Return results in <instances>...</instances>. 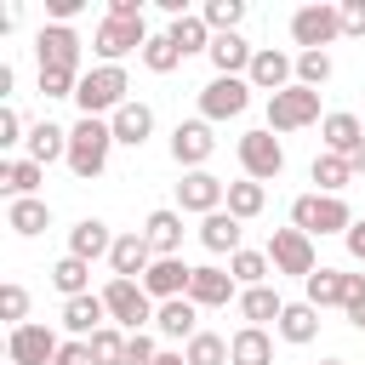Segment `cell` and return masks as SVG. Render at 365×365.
<instances>
[{
	"label": "cell",
	"mask_w": 365,
	"mask_h": 365,
	"mask_svg": "<svg viewBox=\"0 0 365 365\" xmlns=\"http://www.w3.org/2000/svg\"><path fill=\"white\" fill-rule=\"evenodd\" d=\"M131 80H125V68L120 63H97L91 74H80V91H74V103H80V114L86 120H103V114H120L131 97Z\"/></svg>",
	"instance_id": "1"
},
{
	"label": "cell",
	"mask_w": 365,
	"mask_h": 365,
	"mask_svg": "<svg viewBox=\"0 0 365 365\" xmlns=\"http://www.w3.org/2000/svg\"><path fill=\"white\" fill-rule=\"evenodd\" d=\"M108 148H114V125L80 114V125L68 131V171H74L80 182L103 177V171H108Z\"/></svg>",
	"instance_id": "2"
},
{
	"label": "cell",
	"mask_w": 365,
	"mask_h": 365,
	"mask_svg": "<svg viewBox=\"0 0 365 365\" xmlns=\"http://www.w3.org/2000/svg\"><path fill=\"white\" fill-rule=\"evenodd\" d=\"M291 228H302L308 240L314 234H348L354 228V211H348V200L342 194H297L291 200Z\"/></svg>",
	"instance_id": "3"
},
{
	"label": "cell",
	"mask_w": 365,
	"mask_h": 365,
	"mask_svg": "<svg viewBox=\"0 0 365 365\" xmlns=\"http://www.w3.org/2000/svg\"><path fill=\"white\" fill-rule=\"evenodd\" d=\"M103 308H108V325H120V331H143V325H154V297L143 291V279H108L103 291Z\"/></svg>",
	"instance_id": "4"
},
{
	"label": "cell",
	"mask_w": 365,
	"mask_h": 365,
	"mask_svg": "<svg viewBox=\"0 0 365 365\" xmlns=\"http://www.w3.org/2000/svg\"><path fill=\"white\" fill-rule=\"evenodd\" d=\"M143 46H148V23L143 17H103L97 23V34H91V51L103 57V63H120V57H143Z\"/></svg>",
	"instance_id": "5"
},
{
	"label": "cell",
	"mask_w": 365,
	"mask_h": 365,
	"mask_svg": "<svg viewBox=\"0 0 365 365\" xmlns=\"http://www.w3.org/2000/svg\"><path fill=\"white\" fill-rule=\"evenodd\" d=\"M336 34H342V11H336V6L314 0V6H297V11H291V40H297L302 51H325Z\"/></svg>",
	"instance_id": "6"
},
{
	"label": "cell",
	"mask_w": 365,
	"mask_h": 365,
	"mask_svg": "<svg viewBox=\"0 0 365 365\" xmlns=\"http://www.w3.org/2000/svg\"><path fill=\"white\" fill-rule=\"evenodd\" d=\"M314 120H325V114H319V91L285 86V91L268 97V131H302V125H314Z\"/></svg>",
	"instance_id": "7"
},
{
	"label": "cell",
	"mask_w": 365,
	"mask_h": 365,
	"mask_svg": "<svg viewBox=\"0 0 365 365\" xmlns=\"http://www.w3.org/2000/svg\"><path fill=\"white\" fill-rule=\"evenodd\" d=\"M240 171H245L251 182H274V177L285 171V148H279V137H274L268 125H257V131L240 137Z\"/></svg>",
	"instance_id": "8"
},
{
	"label": "cell",
	"mask_w": 365,
	"mask_h": 365,
	"mask_svg": "<svg viewBox=\"0 0 365 365\" xmlns=\"http://www.w3.org/2000/svg\"><path fill=\"white\" fill-rule=\"evenodd\" d=\"M268 262H274V274H297V279H308V274L319 268L314 240H308L302 228H274V234H268Z\"/></svg>",
	"instance_id": "9"
},
{
	"label": "cell",
	"mask_w": 365,
	"mask_h": 365,
	"mask_svg": "<svg viewBox=\"0 0 365 365\" xmlns=\"http://www.w3.org/2000/svg\"><path fill=\"white\" fill-rule=\"evenodd\" d=\"M302 285H308L302 302L314 308H348L354 297H365V274H342V268H314Z\"/></svg>",
	"instance_id": "10"
},
{
	"label": "cell",
	"mask_w": 365,
	"mask_h": 365,
	"mask_svg": "<svg viewBox=\"0 0 365 365\" xmlns=\"http://www.w3.org/2000/svg\"><path fill=\"white\" fill-rule=\"evenodd\" d=\"M245 108H251V80L217 74L211 86H200V120H240Z\"/></svg>",
	"instance_id": "11"
},
{
	"label": "cell",
	"mask_w": 365,
	"mask_h": 365,
	"mask_svg": "<svg viewBox=\"0 0 365 365\" xmlns=\"http://www.w3.org/2000/svg\"><path fill=\"white\" fill-rule=\"evenodd\" d=\"M211 154H217L211 120H177V131H171V160H177L182 171H205Z\"/></svg>",
	"instance_id": "12"
},
{
	"label": "cell",
	"mask_w": 365,
	"mask_h": 365,
	"mask_svg": "<svg viewBox=\"0 0 365 365\" xmlns=\"http://www.w3.org/2000/svg\"><path fill=\"white\" fill-rule=\"evenodd\" d=\"M34 51H40V68H63V74H80V34L68 23H46L34 34Z\"/></svg>",
	"instance_id": "13"
},
{
	"label": "cell",
	"mask_w": 365,
	"mask_h": 365,
	"mask_svg": "<svg viewBox=\"0 0 365 365\" xmlns=\"http://www.w3.org/2000/svg\"><path fill=\"white\" fill-rule=\"evenodd\" d=\"M222 200H228V182H222V177H211V171H182V182H177V211L211 217V211H222Z\"/></svg>",
	"instance_id": "14"
},
{
	"label": "cell",
	"mask_w": 365,
	"mask_h": 365,
	"mask_svg": "<svg viewBox=\"0 0 365 365\" xmlns=\"http://www.w3.org/2000/svg\"><path fill=\"white\" fill-rule=\"evenodd\" d=\"M57 348H63V342H57V331H51V325H34V319H29V325H17V331H11V342H6L11 365H51V359H57Z\"/></svg>",
	"instance_id": "15"
},
{
	"label": "cell",
	"mask_w": 365,
	"mask_h": 365,
	"mask_svg": "<svg viewBox=\"0 0 365 365\" xmlns=\"http://www.w3.org/2000/svg\"><path fill=\"white\" fill-rule=\"evenodd\" d=\"M245 80H251V91H285V86H297V57H285V51H274V46H262L257 57H251V68H245Z\"/></svg>",
	"instance_id": "16"
},
{
	"label": "cell",
	"mask_w": 365,
	"mask_h": 365,
	"mask_svg": "<svg viewBox=\"0 0 365 365\" xmlns=\"http://www.w3.org/2000/svg\"><path fill=\"white\" fill-rule=\"evenodd\" d=\"M108 268H114V279H143V274L154 268V245H148V234H143V228L120 234L114 251H108Z\"/></svg>",
	"instance_id": "17"
},
{
	"label": "cell",
	"mask_w": 365,
	"mask_h": 365,
	"mask_svg": "<svg viewBox=\"0 0 365 365\" xmlns=\"http://www.w3.org/2000/svg\"><path fill=\"white\" fill-rule=\"evenodd\" d=\"M188 302L194 308H228V302H240V285H234V274L228 268H194V279H188Z\"/></svg>",
	"instance_id": "18"
},
{
	"label": "cell",
	"mask_w": 365,
	"mask_h": 365,
	"mask_svg": "<svg viewBox=\"0 0 365 365\" xmlns=\"http://www.w3.org/2000/svg\"><path fill=\"white\" fill-rule=\"evenodd\" d=\"M188 279H194V268L182 257H154V268L143 274V291L154 302H171V297H188Z\"/></svg>",
	"instance_id": "19"
},
{
	"label": "cell",
	"mask_w": 365,
	"mask_h": 365,
	"mask_svg": "<svg viewBox=\"0 0 365 365\" xmlns=\"http://www.w3.org/2000/svg\"><path fill=\"white\" fill-rule=\"evenodd\" d=\"M103 325H108L103 297H91V291H86V297H68V302H63V331H68L74 342H91Z\"/></svg>",
	"instance_id": "20"
},
{
	"label": "cell",
	"mask_w": 365,
	"mask_h": 365,
	"mask_svg": "<svg viewBox=\"0 0 365 365\" xmlns=\"http://www.w3.org/2000/svg\"><path fill=\"white\" fill-rule=\"evenodd\" d=\"M154 331H160L165 342H194V336H200V308H194L188 297H171V302L154 308Z\"/></svg>",
	"instance_id": "21"
},
{
	"label": "cell",
	"mask_w": 365,
	"mask_h": 365,
	"mask_svg": "<svg viewBox=\"0 0 365 365\" xmlns=\"http://www.w3.org/2000/svg\"><path fill=\"white\" fill-rule=\"evenodd\" d=\"M114 240H120V234H108V222H103V217H80V222L68 228V257L97 262V257H108V251H114Z\"/></svg>",
	"instance_id": "22"
},
{
	"label": "cell",
	"mask_w": 365,
	"mask_h": 365,
	"mask_svg": "<svg viewBox=\"0 0 365 365\" xmlns=\"http://www.w3.org/2000/svg\"><path fill=\"white\" fill-rule=\"evenodd\" d=\"M108 125H114V143H125V148H143V143L154 137V108L131 97L120 114H108Z\"/></svg>",
	"instance_id": "23"
},
{
	"label": "cell",
	"mask_w": 365,
	"mask_h": 365,
	"mask_svg": "<svg viewBox=\"0 0 365 365\" xmlns=\"http://www.w3.org/2000/svg\"><path fill=\"white\" fill-rule=\"evenodd\" d=\"M319 137H325V154H354L359 143H365V125H359V114H348V108H336V114H325L319 120Z\"/></svg>",
	"instance_id": "24"
},
{
	"label": "cell",
	"mask_w": 365,
	"mask_h": 365,
	"mask_svg": "<svg viewBox=\"0 0 365 365\" xmlns=\"http://www.w3.org/2000/svg\"><path fill=\"white\" fill-rule=\"evenodd\" d=\"M228 365H274V336L262 325H240L228 336Z\"/></svg>",
	"instance_id": "25"
},
{
	"label": "cell",
	"mask_w": 365,
	"mask_h": 365,
	"mask_svg": "<svg viewBox=\"0 0 365 365\" xmlns=\"http://www.w3.org/2000/svg\"><path fill=\"white\" fill-rule=\"evenodd\" d=\"M205 57H211V68H217V74H228V80H245V68H251V57H257V51L245 46V34H217Z\"/></svg>",
	"instance_id": "26"
},
{
	"label": "cell",
	"mask_w": 365,
	"mask_h": 365,
	"mask_svg": "<svg viewBox=\"0 0 365 365\" xmlns=\"http://www.w3.org/2000/svg\"><path fill=\"white\" fill-rule=\"evenodd\" d=\"M40 182H46V165H34V160H0V194L6 200H34Z\"/></svg>",
	"instance_id": "27"
},
{
	"label": "cell",
	"mask_w": 365,
	"mask_h": 365,
	"mask_svg": "<svg viewBox=\"0 0 365 365\" xmlns=\"http://www.w3.org/2000/svg\"><path fill=\"white\" fill-rule=\"evenodd\" d=\"M240 228H245L240 217L211 211V217H200V245H205V251H217V257H222V251L234 257V251H245V245H240Z\"/></svg>",
	"instance_id": "28"
},
{
	"label": "cell",
	"mask_w": 365,
	"mask_h": 365,
	"mask_svg": "<svg viewBox=\"0 0 365 365\" xmlns=\"http://www.w3.org/2000/svg\"><path fill=\"white\" fill-rule=\"evenodd\" d=\"M29 160L34 165H51V160H68V131L63 125H51V120H40V125H29Z\"/></svg>",
	"instance_id": "29"
},
{
	"label": "cell",
	"mask_w": 365,
	"mask_h": 365,
	"mask_svg": "<svg viewBox=\"0 0 365 365\" xmlns=\"http://www.w3.org/2000/svg\"><path fill=\"white\" fill-rule=\"evenodd\" d=\"M6 228L23 234V240H34V234L51 228V205H46L40 194H34V200H11V205H6Z\"/></svg>",
	"instance_id": "30"
},
{
	"label": "cell",
	"mask_w": 365,
	"mask_h": 365,
	"mask_svg": "<svg viewBox=\"0 0 365 365\" xmlns=\"http://www.w3.org/2000/svg\"><path fill=\"white\" fill-rule=\"evenodd\" d=\"M143 234H148L154 257H177V251H182V211H148Z\"/></svg>",
	"instance_id": "31"
},
{
	"label": "cell",
	"mask_w": 365,
	"mask_h": 365,
	"mask_svg": "<svg viewBox=\"0 0 365 365\" xmlns=\"http://www.w3.org/2000/svg\"><path fill=\"white\" fill-rule=\"evenodd\" d=\"M240 314H245V325H262V331H268V319L279 325L285 297H279L274 285H251V291H240Z\"/></svg>",
	"instance_id": "32"
},
{
	"label": "cell",
	"mask_w": 365,
	"mask_h": 365,
	"mask_svg": "<svg viewBox=\"0 0 365 365\" xmlns=\"http://www.w3.org/2000/svg\"><path fill=\"white\" fill-rule=\"evenodd\" d=\"M291 348H302V342H314L319 336V308L314 302H285V314H279V325H274Z\"/></svg>",
	"instance_id": "33"
},
{
	"label": "cell",
	"mask_w": 365,
	"mask_h": 365,
	"mask_svg": "<svg viewBox=\"0 0 365 365\" xmlns=\"http://www.w3.org/2000/svg\"><path fill=\"white\" fill-rule=\"evenodd\" d=\"M165 34H171V46H177L182 57H194V51H211V40H217V34L205 29V17H200V11H188V17H171V29H165Z\"/></svg>",
	"instance_id": "34"
},
{
	"label": "cell",
	"mask_w": 365,
	"mask_h": 365,
	"mask_svg": "<svg viewBox=\"0 0 365 365\" xmlns=\"http://www.w3.org/2000/svg\"><path fill=\"white\" fill-rule=\"evenodd\" d=\"M262 205H268V188H262V182H251V177L228 182V200H222V211H228V217L251 222V217H262Z\"/></svg>",
	"instance_id": "35"
},
{
	"label": "cell",
	"mask_w": 365,
	"mask_h": 365,
	"mask_svg": "<svg viewBox=\"0 0 365 365\" xmlns=\"http://www.w3.org/2000/svg\"><path fill=\"white\" fill-rule=\"evenodd\" d=\"M308 177L319 182V194H342V188H348V177H354V165H348L342 154H314Z\"/></svg>",
	"instance_id": "36"
},
{
	"label": "cell",
	"mask_w": 365,
	"mask_h": 365,
	"mask_svg": "<svg viewBox=\"0 0 365 365\" xmlns=\"http://www.w3.org/2000/svg\"><path fill=\"white\" fill-rule=\"evenodd\" d=\"M268 251H234L228 257V274H234V285L240 291H251V285H268Z\"/></svg>",
	"instance_id": "37"
},
{
	"label": "cell",
	"mask_w": 365,
	"mask_h": 365,
	"mask_svg": "<svg viewBox=\"0 0 365 365\" xmlns=\"http://www.w3.org/2000/svg\"><path fill=\"white\" fill-rule=\"evenodd\" d=\"M51 285L63 291V302H68V297H86V291H91V262H80V257H63V262L51 268Z\"/></svg>",
	"instance_id": "38"
},
{
	"label": "cell",
	"mask_w": 365,
	"mask_h": 365,
	"mask_svg": "<svg viewBox=\"0 0 365 365\" xmlns=\"http://www.w3.org/2000/svg\"><path fill=\"white\" fill-rule=\"evenodd\" d=\"M205 29L211 34H240V17H245V0H205Z\"/></svg>",
	"instance_id": "39"
},
{
	"label": "cell",
	"mask_w": 365,
	"mask_h": 365,
	"mask_svg": "<svg viewBox=\"0 0 365 365\" xmlns=\"http://www.w3.org/2000/svg\"><path fill=\"white\" fill-rule=\"evenodd\" d=\"M182 359H188V365H228V336H217V331H200V336L182 348Z\"/></svg>",
	"instance_id": "40"
},
{
	"label": "cell",
	"mask_w": 365,
	"mask_h": 365,
	"mask_svg": "<svg viewBox=\"0 0 365 365\" xmlns=\"http://www.w3.org/2000/svg\"><path fill=\"white\" fill-rule=\"evenodd\" d=\"M182 63V51L171 46V34H148V46H143V68L148 74H171Z\"/></svg>",
	"instance_id": "41"
},
{
	"label": "cell",
	"mask_w": 365,
	"mask_h": 365,
	"mask_svg": "<svg viewBox=\"0 0 365 365\" xmlns=\"http://www.w3.org/2000/svg\"><path fill=\"white\" fill-rule=\"evenodd\" d=\"M125 336H131V331L103 325V331L91 336V359H97V365H125Z\"/></svg>",
	"instance_id": "42"
},
{
	"label": "cell",
	"mask_w": 365,
	"mask_h": 365,
	"mask_svg": "<svg viewBox=\"0 0 365 365\" xmlns=\"http://www.w3.org/2000/svg\"><path fill=\"white\" fill-rule=\"evenodd\" d=\"M331 80V51H297V86L319 91Z\"/></svg>",
	"instance_id": "43"
},
{
	"label": "cell",
	"mask_w": 365,
	"mask_h": 365,
	"mask_svg": "<svg viewBox=\"0 0 365 365\" xmlns=\"http://www.w3.org/2000/svg\"><path fill=\"white\" fill-rule=\"evenodd\" d=\"M0 319H6L11 331H17V325H29V291H23L17 279H6V285H0Z\"/></svg>",
	"instance_id": "44"
},
{
	"label": "cell",
	"mask_w": 365,
	"mask_h": 365,
	"mask_svg": "<svg viewBox=\"0 0 365 365\" xmlns=\"http://www.w3.org/2000/svg\"><path fill=\"white\" fill-rule=\"evenodd\" d=\"M80 91V74H63V68H40V97H74Z\"/></svg>",
	"instance_id": "45"
},
{
	"label": "cell",
	"mask_w": 365,
	"mask_h": 365,
	"mask_svg": "<svg viewBox=\"0 0 365 365\" xmlns=\"http://www.w3.org/2000/svg\"><path fill=\"white\" fill-rule=\"evenodd\" d=\"M154 359H160L154 336H148V331H131V336H125V365H154Z\"/></svg>",
	"instance_id": "46"
},
{
	"label": "cell",
	"mask_w": 365,
	"mask_h": 365,
	"mask_svg": "<svg viewBox=\"0 0 365 365\" xmlns=\"http://www.w3.org/2000/svg\"><path fill=\"white\" fill-rule=\"evenodd\" d=\"M17 143H29V131H23V114L6 103L0 108V148H17Z\"/></svg>",
	"instance_id": "47"
},
{
	"label": "cell",
	"mask_w": 365,
	"mask_h": 365,
	"mask_svg": "<svg viewBox=\"0 0 365 365\" xmlns=\"http://www.w3.org/2000/svg\"><path fill=\"white\" fill-rule=\"evenodd\" d=\"M342 34H365V0H342Z\"/></svg>",
	"instance_id": "48"
},
{
	"label": "cell",
	"mask_w": 365,
	"mask_h": 365,
	"mask_svg": "<svg viewBox=\"0 0 365 365\" xmlns=\"http://www.w3.org/2000/svg\"><path fill=\"white\" fill-rule=\"evenodd\" d=\"M51 365H97V359H91V342H63Z\"/></svg>",
	"instance_id": "49"
},
{
	"label": "cell",
	"mask_w": 365,
	"mask_h": 365,
	"mask_svg": "<svg viewBox=\"0 0 365 365\" xmlns=\"http://www.w3.org/2000/svg\"><path fill=\"white\" fill-rule=\"evenodd\" d=\"M80 6H86V0H46V17H51V23H74Z\"/></svg>",
	"instance_id": "50"
},
{
	"label": "cell",
	"mask_w": 365,
	"mask_h": 365,
	"mask_svg": "<svg viewBox=\"0 0 365 365\" xmlns=\"http://www.w3.org/2000/svg\"><path fill=\"white\" fill-rule=\"evenodd\" d=\"M342 240H348V257H354V262H365V222H354Z\"/></svg>",
	"instance_id": "51"
},
{
	"label": "cell",
	"mask_w": 365,
	"mask_h": 365,
	"mask_svg": "<svg viewBox=\"0 0 365 365\" xmlns=\"http://www.w3.org/2000/svg\"><path fill=\"white\" fill-rule=\"evenodd\" d=\"M108 17H143V0H108Z\"/></svg>",
	"instance_id": "52"
},
{
	"label": "cell",
	"mask_w": 365,
	"mask_h": 365,
	"mask_svg": "<svg viewBox=\"0 0 365 365\" xmlns=\"http://www.w3.org/2000/svg\"><path fill=\"white\" fill-rule=\"evenodd\" d=\"M342 314H348V325H354V331H365V297H354Z\"/></svg>",
	"instance_id": "53"
},
{
	"label": "cell",
	"mask_w": 365,
	"mask_h": 365,
	"mask_svg": "<svg viewBox=\"0 0 365 365\" xmlns=\"http://www.w3.org/2000/svg\"><path fill=\"white\" fill-rule=\"evenodd\" d=\"M154 365H188V359H182V354H171V348H160V359H154Z\"/></svg>",
	"instance_id": "54"
},
{
	"label": "cell",
	"mask_w": 365,
	"mask_h": 365,
	"mask_svg": "<svg viewBox=\"0 0 365 365\" xmlns=\"http://www.w3.org/2000/svg\"><path fill=\"white\" fill-rule=\"evenodd\" d=\"M348 165H354V171H365V143H359V148L348 154Z\"/></svg>",
	"instance_id": "55"
},
{
	"label": "cell",
	"mask_w": 365,
	"mask_h": 365,
	"mask_svg": "<svg viewBox=\"0 0 365 365\" xmlns=\"http://www.w3.org/2000/svg\"><path fill=\"white\" fill-rule=\"evenodd\" d=\"M319 365H348V359H319Z\"/></svg>",
	"instance_id": "56"
}]
</instances>
